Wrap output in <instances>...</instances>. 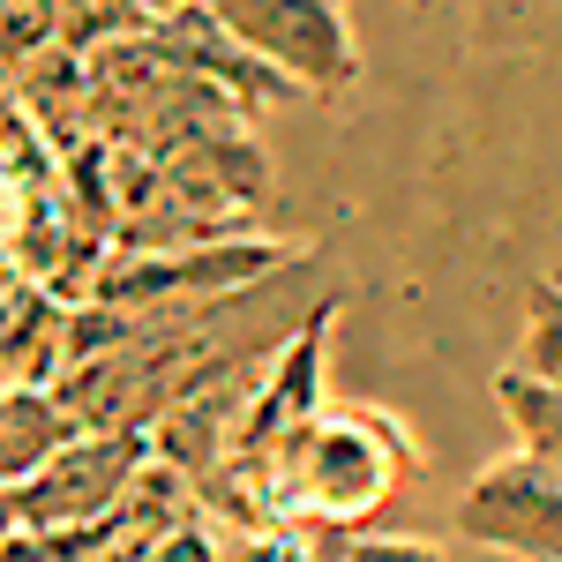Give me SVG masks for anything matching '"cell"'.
<instances>
[{
    "instance_id": "8fae6325",
    "label": "cell",
    "mask_w": 562,
    "mask_h": 562,
    "mask_svg": "<svg viewBox=\"0 0 562 562\" xmlns=\"http://www.w3.org/2000/svg\"><path fill=\"white\" fill-rule=\"evenodd\" d=\"M135 15H143V23H166V15H173V8H188V0H128Z\"/></svg>"
},
{
    "instance_id": "8992f818",
    "label": "cell",
    "mask_w": 562,
    "mask_h": 562,
    "mask_svg": "<svg viewBox=\"0 0 562 562\" xmlns=\"http://www.w3.org/2000/svg\"><path fill=\"white\" fill-rule=\"evenodd\" d=\"M83 435H90V420L60 390H8V480H31Z\"/></svg>"
},
{
    "instance_id": "5b68a950",
    "label": "cell",
    "mask_w": 562,
    "mask_h": 562,
    "mask_svg": "<svg viewBox=\"0 0 562 562\" xmlns=\"http://www.w3.org/2000/svg\"><path fill=\"white\" fill-rule=\"evenodd\" d=\"M458 532L518 562H562V473L532 465L525 450L495 458L458 503Z\"/></svg>"
},
{
    "instance_id": "3957f363",
    "label": "cell",
    "mask_w": 562,
    "mask_h": 562,
    "mask_svg": "<svg viewBox=\"0 0 562 562\" xmlns=\"http://www.w3.org/2000/svg\"><path fill=\"white\" fill-rule=\"evenodd\" d=\"M158 450L143 428H90L31 480H8V525L15 532H90L128 503L135 473Z\"/></svg>"
},
{
    "instance_id": "52a82bcc",
    "label": "cell",
    "mask_w": 562,
    "mask_h": 562,
    "mask_svg": "<svg viewBox=\"0 0 562 562\" xmlns=\"http://www.w3.org/2000/svg\"><path fill=\"white\" fill-rule=\"evenodd\" d=\"M495 405H503V420H510L525 458L562 473V383H540L525 368H503L495 375Z\"/></svg>"
},
{
    "instance_id": "6da1fadb",
    "label": "cell",
    "mask_w": 562,
    "mask_h": 562,
    "mask_svg": "<svg viewBox=\"0 0 562 562\" xmlns=\"http://www.w3.org/2000/svg\"><path fill=\"white\" fill-rule=\"evenodd\" d=\"M420 465L428 458H420L405 420H390L375 405H323L307 420V435H293L256 473V487L270 510H293V518L323 525V532H352V525L375 518Z\"/></svg>"
},
{
    "instance_id": "7a4b0ae2",
    "label": "cell",
    "mask_w": 562,
    "mask_h": 562,
    "mask_svg": "<svg viewBox=\"0 0 562 562\" xmlns=\"http://www.w3.org/2000/svg\"><path fill=\"white\" fill-rule=\"evenodd\" d=\"M307 240H262V233H225V240H188V248H113L90 278V301L105 307H188L225 301L262 278L307 262Z\"/></svg>"
},
{
    "instance_id": "30bf717a",
    "label": "cell",
    "mask_w": 562,
    "mask_h": 562,
    "mask_svg": "<svg viewBox=\"0 0 562 562\" xmlns=\"http://www.w3.org/2000/svg\"><path fill=\"white\" fill-rule=\"evenodd\" d=\"M150 562H225V555H217V540H203V525L188 518L180 532H166V540H158V555H150Z\"/></svg>"
},
{
    "instance_id": "ba28073f",
    "label": "cell",
    "mask_w": 562,
    "mask_h": 562,
    "mask_svg": "<svg viewBox=\"0 0 562 562\" xmlns=\"http://www.w3.org/2000/svg\"><path fill=\"white\" fill-rule=\"evenodd\" d=\"M510 368L540 375V383H562V278H540L532 301H525V338L510 352Z\"/></svg>"
},
{
    "instance_id": "277c9868",
    "label": "cell",
    "mask_w": 562,
    "mask_h": 562,
    "mask_svg": "<svg viewBox=\"0 0 562 562\" xmlns=\"http://www.w3.org/2000/svg\"><path fill=\"white\" fill-rule=\"evenodd\" d=\"M211 15L307 98L360 83V45L338 0H211Z\"/></svg>"
},
{
    "instance_id": "9c48e42d",
    "label": "cell",
    "mask_w": 562,
    "mask_h": 562,
    "mask_svg": "<svg viewBox=\"0 0 562 562\" xmlns=\"http://www.w3.org/2000/svg\"><path fill=\"white\" fill-rule=\"evenodd\" d=\"M346 562H450L435 540H390V532H352Z\"/></svg>"
}]
</instances>
